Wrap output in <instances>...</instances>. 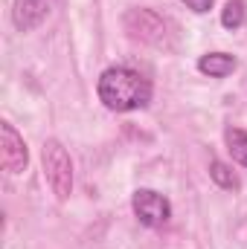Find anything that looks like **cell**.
<instances>
[{"mask_svg":"<svg viewBox=\"0 0 247 249\" xmlns=\"http://www.w3.org/2000/svg\"><path fill=\"white\" fill-rule=\"evenodd\" d=\"M96 93H99V102L108 110H114V113H134V110L148 107V102L154 96V87H151V81L140 70L117 64V67H108L99 75Z\"/></svg>","mask_w":247,"mask_h":249,"instance_id":"obj_1","label":"cell"},{"mask_svg":"<svg viewBox=\"0 0 247 249\" xmlns=\"http://www.w3.org/2000/svg\"><path fill=\"white\" fill-rule=\"evenodd\" d=\"M41 165H44V177L53 188V194L67 203L73 194V160L67 154L59 139H44L41 145Z\"/></svg>","mask_w":247,"mask_h":249,"instance_id":"obj_2","label":"cell"},{"mask_svg":"<svg viewBox=\"0 0 247 249\" xmlns=\"http://www.w3.org/2000/svg\"><path fill=\"white\" fill-rule=\"evenodd\" d=\"M131 212L134 217L148 226V229H160L172 220V203L166 194L154 191V188H137L131 197Z\"/></svg>","mask_w":247,"mask_h":249,"instance_id":"obj_3","label":"cell"},{"mask_svg":"<svg viewBox=\"0 0 247 249\" xmlns=\"http://www.w3.org/2000/svg\"><path fill=\"white\" fill-rule=\"evenodd\" d=\"M0 162L9 174H23L29 165V151L23 136L15 130L12 122H0Z\"/></svg>","mask_w":247,"mask_h":249,"instance_id":"obj_4","label":"cell"},{"mask_svg":"<svg viewBox=\"0 0 247 249\" xmlns=\"http://www.w3.org/2000/svg\"><path fill=\"white\" fill-rule=\"evenodd\" d=\"M125 26L134 38L140 41H148L154 47H169L166 44V23L160 15H154L151 9H134L125 15Z\"/></svg>","mask_w":247,"mask_h":249,"instance_id":"obj_5","label":"cell"},{"mask_svg":"<svg viewBox=\"0 0 247 249\" xmlns=\"http://www.w3.org/2000/svg\"><path fill=\"white\" fill-rule=\"evenodd\" d=\"M53 6H56V0H15V6H12V23H15V29L18 32L38 29L50 18Z\"/></svg>","mask_w":247,"mask_h":249,"instance_id":"obj_6","label":"cell"},{"mask_svg":"<svg viewBox=\"0 0 247 249\" xmlns=\"http://www.w3.org/2000/svg\"><path fill=\"white\" fill-rule=\"evenodd\" d=\"M239 58L230 53H206L198 58V72L209 75V78H227L230 72H236Z\"/></svg>","mask_w":247,"mask_h":249,"instance_id":"obj_7","label":"cell"},{"mask_svg":"<svg viewBox=\"0 0 247 249\" xmlns=\"http://www.w3.org/2000/svg\"><path fill=\"white\" fill-rule=\"evenodd\" d=\"M224 142H227V151H230L233 162H239V165L247 168V130H242V127H227L224 130Z\"/></svg>","mask_w":247,"mask_h":249,"instance_id":"obj_8","label":"cell"},{"mask_svg":"<svg viewBox=\"0 0 247 249\" xmlns=\"http://www.w3.org/2000/svg\"><path fill=\"white\" fill-rule=\"evenodd\" d=\"M245 20H247L245 0H227L224 9H221V26L230 29V32H236V29L245 26Z\"/></svg>","mask_w":247,"mask_h":249,"instance_id":"obj_9","label":"cell"},{"mask_svg":"<svg viewBox=\"0 0 247 249\" xmlns=\"http://www.w3.org/2000/svg\"><path fill=\"white\" fill-rule=\"evenodd\" d=\"M209 177H212L215 186L227 188V191H239V188H242L239 177H236V171H233L227 162H221V160H212V162H209Z\"/></svg>","mask_w":247,"mask_h":249,"instance_id":"obj_10","label":"cell"},{"mask_svg":"<svg viewBox=\"0 0 247 249\" xmlns=\"http://www.w3.org/2000/svg\"><path fill=\"white\" fill-rule=\"evenodd\" d=\"M181 3H184L186 9H192L195 15H206L215 6V0H181Z\"/></svg>","mask_w":247,"mask_h":249,"instance_id":"obj_11","label":"cell"}]
</instances>
